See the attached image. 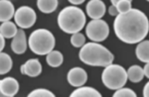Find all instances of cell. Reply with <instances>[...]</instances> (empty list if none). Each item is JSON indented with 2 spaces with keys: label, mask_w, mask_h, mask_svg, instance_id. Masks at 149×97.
Instances as JSON below:
<instances>
[{
  "label": "cell",
  "mask_w": 149,
  "mask_h": 97,
  "mask_svg": "<svg viewBox=\"0 0 149 97\" xmlns=\"http://www.w3.org/2000/svg\"><path fill=\"white\" fill-rule=\"evenodd\" d=\"M113 30L117 39L125 44L140 43L149 33V20L145 13L131 8L125 13L115 16Z\"/></svg>",
  "instance_id": "cell-1"
},
{
  "label": "cell",
  "mask_w": 149,
  "mask_h": 97,
  "mask_svg": "<svg viewBox=\"0 0 149 97\" xmlns=\"http://www.w3.org/2000/svg\"><path fill=\"white\" fill-rule=\"evenodd\" d=\"M79 58L88 65L103 67L111 65L114 60L111 52L97 42H91L84 45L79 53Z\"/></svg>",
  "instance_id": "cell-2"
},
{
  "label": "cell",
  "mask_w": 149,
  "mask_h": 97,
  "mask_svg": "<svg viewBox=\"0 0 149 97\" xmlns=\"http://www.w3.org/2000/svg\"><path fill=\"white\" fill-rule=\"evenodd\" d=\"M86 14L77 6H67L60 11L58 15V25L67 34L81 32L86 26Z\"/></svg>",
  "instance_id": "cell-3"
},
{
  "label": "cell",
  "mask_w": 149,
  "mask_h": 97,
  "mask_svg": "<svg viewBox=\"0 0 149 97\" xmlns=\"http://www.w3.org/2000/svg\"><path fill=\"white\" fill-rule=\"evenodd\" d=\"M56 45V39L52 32L47 29L33 31L28 39V46L31 51L38 56H47Z\"/></svg>",
  "instance_id": "cell-4"
},
{
  "label": "cell",
  "mask_w": 149,
  "mask_h": 97,
  "mask_svg": "<svg viewBox=\"0 0 149 97\" xmlns=\"http://www.w3.org/2000/svg\"><path fill=\"white\" fill-rule=\"evenodd\" d=\"M128 76L127 70L119 65H111L104 67L102 73V81L110 90H116L126 84Z\"/></svg>",
  "instance_id": "cell-5"
},
{
  "label": "cell",
  "mask_w": 149,
  "mask_h": 97,
  "mask_svg": "<svg viewBox=\"0 0 149 97\" xmlns=\"http://www.w3.org/2000/svg\"><path fill=\"white\" fill-rule=\"evenodd\" d=\"M86 37L93 42H103L109 35V26L102 19H92L86 28Z\"/></svg>",
  "instance_id": "cell-6"
},
{
  "label": "cell",
  "mask_w": 149,
  "mask_h": 97,
  "mask_svg": "<svg viewBox=\"0 0 149 97\" xmlns=\"http://www.w3.org/2000/svg\"><path fill=\"white\" fill-rule=\"evenodd\" d=\"M36 12L29 6H21L16 10L14 15L15 24L19 26L21 29H29L35 24Z\"/></svg>",
  "instance_id": "cell-7"
},
{
  "label": "cell",
  "mask_w": 149,
  "mask_h": 97,
  "mask_svg": "<svg viewBox=\"0 0 149 97\" xmlns=\"http://www.w3.org/2000/svg\"><path fill=\"white\" fill-rule=\"evenodd\" d=\"M67 79L70 85L74 87H80L88 81V73L81 67H73L69 70Z\"/></svg>",
  "instance_id": "cell-8"
},
{
  "label": "cell",
  "mask_w": 149,
  "mask_h": 97,
  "mask_svg": "<svg viewBox=\"0 0 149 97\" xmlns=\"http://www.w3.org/2000/svg\"><path fill=\"white\" fill-rule=\"evenodd\" d=\"M86 15L92 19H102L105 14L107 7L102 0H90L86 7Z\"/></svg>",
  "instance_id": "cell-9"
},
{
  "label": "cell",
  "mask_w": 149,
  "mask_h": 97,
  "mask_svg": "<svg viewBox=\"0 0 149 97\" xmlns=\"http://www.w3.org/2000/svg\"><path fill=\"white\" fill-rule=\"evenodd\" d=\"M19 91V83L14 77H5L0 80V93L1 96L13 97Z\"/></svg>",
  "instance_id": "cell-10"
},
{
  "label": "cell",
  "mask_w": 149,
  "mask_h": 97,
  "mask_svg": "<svg viewBox=\"0 0 149 97\" xmlns=\"http://www.w3.org/2000/svg\"><path fill=\"white\" fill-rule=\"evenodd\" d=\"M28 46V40L23 29H19L16 36L11 41V50L16 55H22L26 52Z\"/></svg>",
  "instance_id": "cell-11"
},
{
  "label": "cell",
  "mask_w": 149,
  "mask_h": 97,
  "mask_svg": "<svg viewBox=\"0 0 149 97\" xmlns=\"http://www.w3.org/2000/svg\"><path fill=\"white\" fill-rule=\"evenodd\" d=\"M15 7L10 0H0V21H10L15 15Z\"/></svg>",
  "instance_id": "cell-12"
},
{
  "label": "cell",
  "mask_w": 149,
  "mask_h": 97,
  "mask_svg": "<svg viewBox=\"0 0 149 97\" xmlns=\"http://www.w3.org/2000/svg\"><path fill=\"white\" fill-rule=\"evenodd\" d=\"M25 74L30 77H36L42 72V65L37 58H31L24 63Z\"/></svg>",
  "instance_id": "cell-13"
},
{
  "label": "cell",
  "mask_w": 149,
  "mask_h": 97,
  "mask_svg": "<svg viewBox=\"0 0 149 97\" xmlns=\"http://www.w3.org/2000/svg\"><path fill=\"white\" fill-rule=\"evenodd\" d=\"M71 97H102L97 89L91 86H80L71 93Z\"/></svg>",
  "instance_id": "cell-14"
},
{
  "label": "cell",
  "mask_w": 149,
  "mask_h": 97,
  "mask_svg": "<svg viewBox=\"0 0 149 97\" xmlns=\"http://www.w3.org/2000/svg\"><path fill=\"white\" fill-rule=\"evenodd\" d=\"M136 58L144 63H149V41H141L135 49Z\"/></svg>",
  "instance_id": "cell-15"
},
{
  "label": "cell",
  "mask_w": 149,
  "mask_h": 97,
  "mask_svg": "<svg viewBox=\"0 0 149 97\" xmlns=\"http://www.w3.org/2000/svg\"><path fill=\"white\" fill-rule=\"evenodd\" d=\"M17 32H18L17 27L11 21L2 22L1 26H0V34H1V36L5 38V39H13L16 36Z\"/></svg>",
  "instance_id": "cell-16"
},
{
  "label": "cell",
  "mask_w": 149,
  "mask_h": 97,
  "mask_svg": "<svg viewBox=\"0 0 149 97\" xmlns=\"http://www.w3.org/2000/svg\"><path fill=\"white\" fill-rule=\"evenodd\" d=\"M127 76H128V79L130 80L133 83H137V82L141 81L143 79V77L145 76L144 75V70L143 68L139 65H131L130 67L127 69Z\"/></svg>",
  "instance_id": "cell-17"
},
{
  "label": "cell",
  "mask_w": 149,
  "mask_h": 97,
  "mask_svg": "<svg viewBox=\"0 0 149 97\" xmlns=\"http://www.w3.org/2000/svg\"><path fill=\"white\" fill-rule=\"evenodd\" d=\"M58 0H37V6L41 12L45 14L53 13L58 8Z\"/></svg>",
  "instance_id": "cell-18"
},
{
  "label": "cell",
  "mask_w": 149,
  "mask_h": 97,
  "mask_svg": "<svg viewBox=\"0 0 149 97\" xmlns=\"http://www.w3.org/2000/svg\"><path fill=\"white\" fill-rule=\"evenodd\" d=\"M46 61L48 65L52 67H60L64 61L63 54L59 51H54V50H53L52 52H50L46 56Z\"/></svg>",
  "instance_id": "cell-19"
},
{
  "label": "cell",
  "mask_w": 149,
  "mask_h": 97,
  "mask_svg": "<svg viewBox=\"0 0 149 97\" xmlns=\"http://www.w3.org/2000/svg\"><path fill=\"white\" fill-rule=\"evenodd\" d=\"M0 73L1 74H5V73L9 72L12 68V58L11 56L6 53L0 54Z\"/></svg>",
  "instance_id": "cell-20"
},
{
  "label": "cell",
  "mask_w": 149,
  "mask_h": 97,
  "mask_svg": "<svg viewBox=\"0 0 149 97\" xmlns=\"http://www.w3.org/2000/svg\"><path fill=\"white\" fill-rule=\"evenodd\" d=\"M71 44L72 46H74V48H81L84 45L86 44V37L84 34L78 32L72 34L71 37Z\"/></svg>",
  "instance_id": "cell-21"
},
{
  "label": "cell",
  "mask_w": 149,
  "mask_h": 97,
  "mask_svg": "<svg viewBox=\"0 0 149 97\" xmlns=\"http://www.w3.org/2000/svg\"><path fill=\"white\" fill-rule=\"evenodd\" d=\"M54 93L52 91L48 90L45 88H39V89H35V90L31 91L28 94V97H55Z\"/></svg>",
  "instance_id": "cell-22"
},
{
  "label": "cell",
  "mask_w": 149,
  "mask_h": 97,
  "mask_svg": "<svg viewBox=\"0 0 149 97\" xmlns=\"http://www.w3.org/2000/svg\"><path fill=\"white\" fill-rule=\"evenodd\" d=\"M113 97H136V93L130 88L126 87H121L119 89H116L114 94L112 95Z\"/></svg>",
  "instance_id": "cell-23"
},
{
  "label": "cell",
  "mask_w": 149,
  "mask_h": 97,
  "mask_svg": "<svg viewBox=\"0 0 149 97\" xmlns=\"http://www.w3.org/2000/svg\"><path fill=\"white\" fill-rule=\"evenodd\" d=\"M118 13H125L132 8L130 0H118L115 4Z\"/></svg>",
  "instance_id": "cell-24"
},
{
  "label": "cell",
  "mask_w": 149,
  "mask_h": 97,
  "mask_svg": "<svg viewBox=\"0 0 149 97\" xmlns=\"http://www.w3.org/2000/svg\"><path fill=\"white\" fill-rule=\"evenodd\" d=\"M109 14L110 16H117L118 15V11H117V8L115 7V5H110L109 8Z\"/></svg>",
  "instance_id": "cell-25"
},
{
  "label": "cell",
  "mask_w": 149,
  "mask_h": 97,
  "mask_svg": "<svg viewBox=\"0 0 149 97\" xmlns=\"http://www.w3.org/2000/svg\"><path fill=\"white\" fill-rule=\"evenodd\" d=\"M143 96L144 97H149V81L144 85V88H143Z\"/></svg>",
  "instance_id": "cell-26"
},
{
  "label": "cell",
  "mask_w": 149,
  "mask_h": 97,
  "mask_svg": "<svg viewBox=\"0 0 149 97\" xmlns=\"http://www.w3.org/2000/svg\"><path fill=\"white\" fill-rule=\"evenodd\" d=\"M70 3L74 4V5H80V4H83L86 0H68Z\"/></svg>",
  "instance_id": "cell-27"
},
{
  "label": "cell",
  "mask_w": 149,
  "mask_h": 97,
  "mask_svg": "<svg viewBox=\"0 0 149 97\" xmlns=\"http://www.w3.org/2000/svg\"><path fill=\"white\" fill-rule=\"evenodd\" d=\"M143 70H144V75H145L147 78H149V63H147L145 65V67H143Z\"/></svg>",
  "instance_id": "cell-28"
},
{
  "label": "cell",
  "mask_w": 149,
  "mask_h": 97,
  "mask_svg": "<svg viewBox=\"0 0 149 97\" xmlns=\"http://www.w3.org/2000/svg\"><path fill=\"white\" fill-rule=\"evenodd\" d=\"M0 40H1V46H0V50L2 51V50L5 48V38H4L3 36H1Z\"/></svg>",
  "instance_id": "cell-29"
},
{
  "label": "cell",
  "mask_w": 149,
  "mask_h": 97,
  "mask_svg": "<svg viewBox=\"0 0 149 97\" xmlns=\"http://www.w3.org/2000/svg\"><path fill=\"white\" fill-rule=\"evenodd\" d=\"M20 72H21L22 74H25V67H24V65H22L20 67Z\"/></svg>",
  "instance_id": "cell-30"
},
{
  "label": "cell",
  "mask_w": 149,
  "mask_h": 97,
  "mask_svg": "<svg viewBox=\"0 0 149 97\" xmlns=\"http://www.w3.org/2000/svg\"><path fill=\"white\" fill-rule=\"evenodd\" d=\"M118 1V0H110V2H111V4L112 5H115L116 4V2ZM130 1H132V0H130Z\"/></svg>",
  "instance_id": "cell-31"
},
{
  "label": "cell",
  "mask_w": 149,
  "mask_h": 97,
  "mask_svg": "<svg viewBox=\"0 0 149 97\" xmlns=\"http://www.w3.org/2000/svg\"><path fill=\"white\" fill-rule=\"evenodd\" d=\"M147 1H148V2H149V0H147Z\"/></svg>",
  "instance_id": "cell-32"
}]
</instances>
